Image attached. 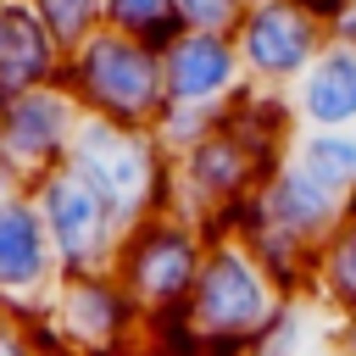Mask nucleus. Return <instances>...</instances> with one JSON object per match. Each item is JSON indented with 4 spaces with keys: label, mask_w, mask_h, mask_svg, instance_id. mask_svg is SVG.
Instances as JSON below:
<instances>
[{
    "label": "nucleus",
    "mask_w": 356,
    "mask_h": 356,
    "mask_svg": "<svg viewBox=\"0 0 356 356\" xmlns=\"http://www.w3.org/2000/svg\"><path fill=\"white\" fill-rule=\"evenodd\" d=\"M106 28L111 33H128V39H139V44H150V50H167L184 28H178V11H172V0H106Z\"/></svg>",
    "instance_id": "14"
},
{
    "label": "nucleus",
    "mask_w": 356,
    "mask_h": 356,
    "mask_svg": "<svg viewBox=\"0 0 356 356\" xmlns=\"http://www.w3.org/2000/svg\"><path fill=\"white\" fill-rule=\"evenodd\" d=\"M317 17H323V33H328V44H345V50H356V0H328Z\"/></svg>",
    "instance_id": "17"
},
{
    "label": "nucleus",
    "mask_w": 356,
    "mask_h": 356,
    "mask_svg": "<svg viewBox=\"0 0 356 356\" xmlns=\"http://www.w3.org/2000/svg\"><path fill=\"white\" fill-rule=\"evenodd\" d=\"M300 6H312V11H323V6H328V0H300Z\"/></svg>",
    "instance_id": "19"
},
{
    "label": "nucleus",
    "mask_w": 356,
    "mask_h": 356,
    "mask_svg": "<svg viewBox=\"0 0 356 356\" xmlns=\"http://www.w3.org/2000/svg\"><path fill=\"white\" fill-rule=\"evenodd\" d=\"M44 222H50V234H56V245H61V256H67L72 267H89V261L106 256V245L122 234V222L111 217V206H106L72 167L44 184Z\"/></svg>",
    "instance_id": "7"
},
{
    "label": "nucleus",
    "mask_w": 356,
    "mask_h": 356,
    "mask_svg": "<svg viewBox=\"0 0 356 356\" xmlns=\"http://www.w3.org/2000/svg\"><path fill=\"white\" fill-rule=\"evenodd\" d=\"M306 300L328 323H350L356 317V211L317 245L312 278H306Z\"/></svg>",
    "instance_id": "9"
},
{
    "label": "nucleus",
    "mask_w": 356,
    "mask_h": 356,
    "mask_svg": "<svg viewBox=\"0 0 356 356\" xmlns=\"http://www.w3.org/2000/svg\"><path fill=\"white\" fill-rule=\"evenodd\" d=\"M161 78H167V106H195V111H228L250 89L239 50L222 33H178L161 50Z\"/></svg>",
    "instance_id": "6"
},
{
    "label": "nucleus",
    "mask_w": 356,
    "mask_h": 356,
    "mask_svg": "<svg viewBox=\"0 0 356 356\" xmlns=\"http://www.w3.org/2000/svg\"><path fill=\"white\" fill-rule=\"evenodd\" d=\"M44 267V234H39V217L28 206H6L0 211V278L6 284H22Z\"/></svg>",
    "instance_id": "13"
},
{
    "label": "nucleus",
    "mask_w": 356,
    "mask_h": 356,
    "mask_svg": "<svg viewBox=\"0 0 356 356\" xmlns=\"http://www.w3.org/2000/svg\"><path fill=\"white\" fill-rule=\"evenodd\" d=\"M289 111L300 128H356V50L328 44L289 89Z\"/></svg>",
    "instance_id": "8"
},
{
    "label": "nucleus",
    "mask_w": 356,
    "mask_h": 356,
    "mask_svg": "<svg viewBox=\"0 0 356 356\" xmlns=\"http://www.w3.org/2000/svg\"><path fill=\"white\" fill-rule=\"evenodd\" d=\"M39 11H44V22H50V33H61V39H89V28H95V17L106 11V0H39Z\"/></svg>",
    "instance_id": "16"
},
{
    "label": "nucleus",
    "mask_w": 356,
    "mask_h": 356,
    "mask_svg": "<svg viewBox=\"0 0 356 356\" xmlns=\"http://www.w3.org/2000/svg\"><path fill=\"white\" fill-rule=\"evenodd\" d=\"M245 6H261V0H245Z\"/></svg>",
    "instance_id": "21"
},
{
    "label": "nucleus",
    "mask_w": 356,
    "mask_h": 356,
    "mask_svg": "<svg viewBox=\"0 0 356 356\" xmlns=\"http://www.w3.org/2000/svg\"><path fill=\"white\" fill-rule=\"evenodd\" d=\"M234 50H239V67H245L250 89L289 95L300 83V72L328 50V33H323V17L312 6L261 0V6H245L239 28H234Z\"/></svg>",
    "instance_id": "5"
},
{
    "label": "nucleus",
    "mask_w": 356,
    "mask_h": 356,
    "mask_svg": "<svg viewBox=\"0 0 356 356\" xmlns=\"http://www.w3.org/2000/svg\"><path fill=\"white\" fill-rule=\"evenodd\" d=\"M78 95L95 106V122L117 128H156L167 111V78H161V50L128 39V33H89L78 44Z\"/></svg>",
    "instance_id": "3"
},
{
    "label": "nucleus",
    "mask_w": 356,
    "mask_h": 356,
    "mask_svg": "<svg viewBox=\"0 0 356 356\" xmlns=\"http://www.w3.org/2000/svg\"><path fill=\"white\" fill-rule=\"evenodd\" d=\"M6 356H11V350H6Z\"/></svg>",
    "instance_id": "22"
},
{
    "label": "nucleus",
    "mask_w": 356,
    "mask_h": 356,
    "mask_svg": "<svg viewBox=\"0 0 356 356\" xmlns=\"http://www.w3.org/2000/svg\"><path fill=\"white\" fill-rule=\"evenodd\" d=\"M72 172L111 206V217L122 228L161 217V206L172 195V167H167V150L150 128H117V122L78 128Z\"/></svg>",
    "instance_id": "1"
},
{
    "label": "nucleus",
    "mask_w": 356,
    "mask_h": 356,
    "mask_svg": "<svg viewBox=\"0 0 356 356\" xmlns=\"http://www.w3.org/2000/svg\"><path fill=\"white\" fill-rule=\"evenodd\" d=\"M289 161L300 172H312L317 184H328L334 195L350 200V184H356V128H295Z\"/></svg>",
    "instance_id": "10"
},
{
    "label": "nucleus",
    "mask_w": 356,
    "mask_h": 356,
    "mask_svg": "<svg viewBox=\"0 0 356 356\" xmlns=\"http://www.w3.org/2000/svg\"><path fill=\"white\" fill-rule=\"evenodd\" d=\"M67 122H72L67 100H56V95H22V106L11 111V128H17L11 145L22 156H50V150L67 145Z\"/></svg>",
    "instance_id": "12"
},
{
    "label": "nucleus",
    "mask_w": 356,
    "mask_h": 356,
    "mask_svg": "<svg viewBox=\"0 0 356 356\" xmlns=\"http://www.w3.org/2000/svg\"><path fill=\"white\" fill-rule=\"evenodd\" d=\"M172 11H178L184 33H222V39H234V28L245 17V0H172Z\"/></svg>",
    "instance_id": "15"
},
{
    "label": "nucleus",
    "mask_w": 356,
    "mask_h": 356,
    "mask_svg": "<svg viewBox=\"0 0 356 356\" xmlns=\"http://www.w3.org/2000/svg\"><path fill=\"white\" fill-rule=\"evenodd\" d=\"M206 228H195L189 217H145L134 228H122V250H117V273H122V289L134 295V306L145 312H172V306H189V289L200 278V261H206Z\"/></svg>",
    "instance_id": "4"
},
{
    "label": "nucleus",
    "mask_w": 356,
    "mask_h": 356,
    "mask_svg": "<svg viewBox=\"0 0 356 356\" xmlns=\"http://www.w3.org/2000/svg\"><path fill=\"white\" fill-rule=\"evenodd\" d=\"M284 295L278 284L267 278V267L250 256L245 239L234 234H217L206 245V261H200V278L189 289V323L206 345H239L250 350V339L278 317Z\"/></svg>",
    "instance_id": "2"
},
{
    "label": "nucleus",
    "mask_w": 356,
    "mask_h": 356,
    "mask_svg": "<svg viewBox=\"0 0 356 356\" xmlns=\"http://www.w3.org/2000/svg\"><path fill=\"white\" fill-rule=\"evenodd\" d=\"M350 211H356V184H350Z\"/></svg>",
    "instance_id": "20"
},
{
    "label": "nucleus",
    "mask_w": 356,
    "mask_h": 356,
    "mask_svg": "<svg viewBox=\"0 0 356 356\" xmlns=\"http://www.w3.org/2000/svg\"><path fill=\"white\" fill-rule=\"evenodd\" d=\"M44 67H50V28L33 22L28 11H6L0 17V83L28 89L33 78H44Z\"/></svg>",
    "instance_id": "11"
},
{
    "label": "nucleus",
    "mask_w": 356,
    "mask_h": 356,
    "mask_svg": "<svg viewBox=\"0 0 356 356\" xmlns=\"http://www.w3.org/2000/svg\"><path fill=\"white\" fill-rule=\"evenodd\" d=\"M334 328V356H356V317L350 323H328Z\"/></svg>",
    "instance_id": "18"
}]
</instances>
